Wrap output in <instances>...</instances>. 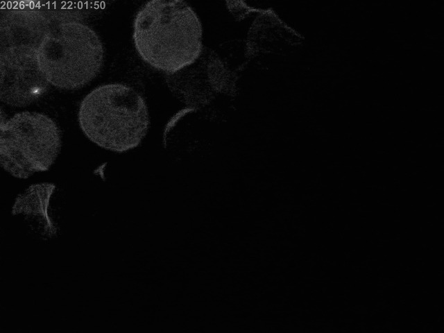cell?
<instances>
[{
  "label": "cell",
  "mask_w": 444,
  "mask_h": 333,
  "mask_svg": "<svg viewBox=\"0 0 444 333\" xmlns=\"http://www.w3.org/2000/svg\"><path fill=\"white\" fill-rule=\"evenodd\" d=\"M133 42L144 63L173 75L192 65L200 56L202 24L185 1H149L135 15Z\"/></svg>",
  "instance_id": "6da1fadb"
},
{
  "label": "cell",
  "mask_w": 444,
  "mask_h": 333,
  "mask_svg": "<svg viewBox=\"0 0 444 333\" xmlns=\"http://www.w3.org/2000/svg\"><path fill=\"white\" fill-rule=\"evenodd\" d=\"M88 10L87 5L58 19L42 35L36 48L37 65L50 86L79 89L101 72L105 49L99 34L83 21Z\"/></svg>",
  "instance_id": "7a4b0ae2"
},
{
  "label": "cell",
  "mask_w": 444,
  "mask_h": 333,
  "mask_svg": "<svg viewBox=\"0 0 444 333\" xmlns=\"http://www.w3.org/2000/svg\"><path fill=\"white\" fill-rule=\"evenodd\" d=\"M79 127L96 146L124 153L137 148L146 137L150 116L143 96L120 83L99 85L81 100Z\"/></svg>",
  "instance_id": "3957f363"
},
{
  "label": "cell",
  "mask_w": 444,
  "mask_h": 333,
  "mask_svg": "<svg viewBox=\"0 0 444 333\" xmlns=\"http://www.w3.org/2000/svg\"><path fill=\"white\" fill-rule=\"evenodd\" d=\"M61 146V130L44 113L19 112L1 122V166L16 178L26 179L48 171Z\"/></svg>",
  "instance_id": "277c9868"
},
{
  "label": "cell",
  "mask_w": 444,
  "mask_h": 333,
  "mask_svg": "<svg viewBox=\"0 0 444 333\" xmlns=\"http://www.w3.org/2000/svg\"><path fill=\"white\" fill-rule=\"evenodd\" d=\"M37 35L26 31H0V99L15 107L41 99L50 85L37 65Z\"/></svg>",
  "instance_id": "5b68a950"
},
{
  "label": "cell",
  "mask_w": 444,
  "mask_h": 333,
  "mask_svg": "<svg viewBox=\"0 0 444 333\" xmlns=\"http://www.w3.org/2000/svg\"><path fill=\"white\" fill-rule=\"evenodd\" d=\"M55 190L56 185L52 182H38L28 186L15 198L12 214L23 216L33 224L40 235L52 238L57 233V228L49 215V208Z\"/></svg>",
  "instance_id": "8992f818"
}]
</instances>
